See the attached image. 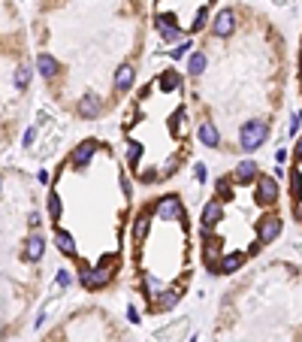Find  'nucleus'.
<instances>
[{
  "mask_svg": "<svg viewBox=\"0 0 302 342\" xmlns=\"http://www.w3.org/2000/svg\"><path fill=\"white\" fill-rule=\"evenodd\" d=\"M205 22H208V9L202 6V9H197V15H194V25H191V31H200Z\"/></svg>",
  "mask_w": 302,
  "mask_h": 342,
  "instance_id": "a878e982",
  "label": "nucleus"
},
{
  "mask_svg": "<svg viewBox=\"0 0 302 342\" xmlns=\"http://www.w3.org/2000/svg\"><path fill=\"white\" fill-rule=\"evenodd\" d=\"M245 261H248V251H233V254H227V258H221V275H230L236 273L239 267H245Z\"/></svg>",
  "mask_w": 302,
  "mask_h": 342,
  "instance_id": "ddd939ff",
  "label": "nucleus"
},
{
  "mask_svg": "<svg viewBox=\"0 0 302 342\" xmlns=\"http://www.w3.org/2000/svg\"><path fill=\"white\" fill-rule=\"evenodd\" d=\"M191 342H197V339H191Z\"/></svg>",
  "mask_w": 302,
  "mask_h": 342,
  "instance_id": "58836bf2",
  "label": "nucleus"
},
{
  "mask_svg": "<svg viewBox=\"0 0 302 342\" xmlns=\"http://www.w3.org/2000/svg\"><path fill=\"white\" fill-rule=\"evenodd\" d=\"M45 203H49V218H52V221H58V218H61V212H64V206H61V197L52 191Z\"/></svg>",
  "mask_w": 302,
  "mask_h": 342,
  "instance_id": "412c9836",
  "label": "nucleus"
},
{
  "mask_svg": "<svg viewBox=\"0 0 302 342\" xmlns=\"http://www.w3.org/2000/svg\"><path fill=\"white\" fill-rule=\"evenodd\" d=\"M97 139H85L82 145H76V152H73V158H69V164L73 167H88V161H91V155L97 152Z\"/></svg>",
  "mask_w": 302,
  "mask_h": 342,
  "instance_id": "1a4fd4ad",
  "label": "nucleus"
},
{
  "mask_svg": "<svg viewBox=\"0 0 302 342\" xmlns=\"http://www.w3.org/2000/svg\"><path fill=\"white\" fill-rule=\"evenodd\" d=\"M76 112H79L82 118H97V112H100V100H97L94 94H88V97H82V100H79Z\"/></svg>",
  "mask_w": 302,
  "mask_h": 342,
  "instance_id": "2eb2a0df",
  "label": "nucleus"
},
{
  "mask_svg": "<svg viewBox=\"0 0 302 342\" xmlns=\"http://www.w3.org/2000/svg\"><path fill=\"white\" fill-rule=\"evenodd\" d=\"M42 251H45V240H42L39 233H34V237H28V240H25V261L36 264V261L42 258Z\"/></svg>",
  "mask_w": 302,
  "mask_h": 342,
  "instance_id": "9d476101",
  "label": "nucleus"
},
{
  "mask_svg": "<svg viewBox=\"0 0 302 342\" xmlns=\"http://www.w3.org/2000/svg\"><path fill=\"white\" fill-rule=\"evenodd\" d=\"M218 197L221 200H233V179H218Z\"/></svg>",
  "mask_w": 302,
  "mask_h": 342,
  "instance_id": "b1692460",
  "label": "nucleus"
},
{
  "mask_svg": "<svg viewBox=\"0 0 302 342\" xmlns=\"http://www.w3.org/2000/svg\"><path fill=\"white\" fill-rule=\"evenodd\" d=\"M139 155H142V145L130 139V142H127V161H130V167H136V164H139Z\"/></svg>",
  "mask_w": 302,
  "mask_h": 342,
  "instance_id": "393cba45",
  "label": "nucleus"
},
{
  "mask_svg": "<svg viewBox=\"0 0 302 342\" xmlns=\"http://www.w3.org/2000/svg\"><path fill=\"white\" fill-rule=\"evenodd\" d=\"M0 336H3V327H0Z\"/></svg>",
  "mask_w": 302,
  "mask_h": 342,
  "instance_id": "4c0bfd02",
  "label": "nucleus"
},
{
  "mask_svg": "<svg viewBox=\"0 0 302 342\" xmlns=\"http://www.w3.org/2000/svg\"><path fill=\"white\" fill-rule=\"evenodd\" d=\"M121 194L130 197V179H127V176H121Z\"/></svg>",
  "mask_w": 302,
  "mask_h": 342,
  "instance_id": "7c9ffc66",
  "label": "nucleus"
},
{
  "mask_svg": "<svg viewBox=\"0 0 302 342\" xmlns=\"http://www.w3.org/2000/svg\"><path fill=\"white\" fill-rule=\"evenodd\" d=\"M34 139H36V127H28V131H25V145H31Z\"/></svg>",
  "mask_w": 302,
  "mask_h": 342,
  "instance_id": "2f4dec72",
  "label": "nucleus"
},
{
  "mask_svg": "<svg viewBox=\"0 0 302 342\" xmlns=\"http://www.w3.org/2000/svg\"><path fill=\"white\" fill-rule=\"evenodd\" d=\"M31 76H34V70L28 67V64H21V67L15 70V85H18V88H28V85H31Z\"/></svg>",
  "mask_w": 302,
  "mask_h": 342,
  "instance_id": "4be33fe9",
  "label": "nucleus"
},
{
  "mask_svg": "<svg viewBox=\"0 0 302 342\" xmlns=\"http://www.w3.org/2000/svg\"><path fill=\"white\" fill-rule=\"evenodd\" d=\"M278 197H281L278 179H275V176H260V179H257V203L260 206H275Z\"/></svg>",
  "mask_w": 302,
  "mask_h": 342,
  "instance_id": "423d86ee",
  "label": "nucleus"
},
{
  "mask_svg": "<svg viewBox=\"0 0 302 342\" xmlns=\"http://www.w3.org/2000/svg\"><path fill=\"white\" fill-rule=\"evenodd\" d=\"M130 85H133V67H130V64H121L118 73H115V88H118V91H127Z\"/></svg>",
  "mask_w": 302,
  "mask_h": 342,
  "instance_id": "dca6fc26",
  "label": "nucleus"
},
{
  "mask_svg": "<svg viewBox=\"0 0 302 342\" xmlns=\"http://www.w3.org/2000/svg\"><path fill=\"white\" fill-rule=\"evenodd\" d=\"M281 227H284L281 215H275V212L263 215V218L257 221V242H260V245H269V242H275L278 237H281Z\"/></svg>",
  "mask_w": 302,
  "mask_h": 342,
  "instance_id": "20e7f679",
  "label": "nucleus"
},
{
  "mask_svg": "<svg viewBox=\"0 0 302 342\" xmlns=\"http://www.w3.org/2000/svg\"><path fill=\"white\" fill-rule=\"evenodd\" d=\"M191 49H194V42H181L178 49H172V58H184V55H188Z\"/></svg>",
  "mask_w": 302,
  "mask_h": 342,
  "instance_id": "cd10ccee",
  "label": "nucleus"
},
{
  "mask_svg": "<svg viewBox=\"0 0 302 342\" xmlns=\"http://www.w3.org/2000/svg\"><path fill=\"white\" fill-rule=\"evenodd\" d=\"M178 297H181V291H178V288H167V291L160 294V300H157V312H167V309H172L175 303H178Z\"/></svg>",
  "mask_w": 302,
  "mask_h": 342,
  "instance_id": "a211bd4d",
  "label": "nucleus"
},
{
  "mask_svg": "<svg viewBox=\"0 0 302 342\" xmlns=\"http://www.w3.org/2000/svg\"><path fill=\"white\" fill-rule=\"evenodd\" d=\"M221 254H224V245L218 237H208V230L202 227V264L208 267V273L218 275L221 270Z\"/></svg>",
  "mask_w": 302,
  "mask_h": 342,
  "instance_id": "f03ea898",
  "label": "nucleus"
},
{
  "mask_svg": "<svg viewBox=\"0 0 302 342\" xmlns=\"http://www.w3.org/2000/svg\"><path fill=\"white\" fill-rule=\"evenodd\" d=\"M230 179H233L236 185H251V182L260 179V167H257L254 161H242V164H236V170Z\"/></svg>",
  "mask_w": 302,
  "mask_h": 342,
  "instance_id": "0eeeda50",
  "label": "nucleus"
},
{
  "mask_svg": "<svg viewBox=\"0 0 302 342\" xmlns=\"http://www.w3.org/2000/svg\"><path fill=\"white\" fill-rule=\"evenodd\" d=\"M188 70H191L194 76H200L202 70H205V55H202V52H194L191 61H188Z\"/></svg>",
  "mask_w": 302,
  "mask_h": 342,
  "instance_id": "5701e85b",
  "label": "nucleus"
},
{
  "mask_svg": "<svg viewBox=\"0 0 302 342\" xmlns=\"http://www.w3.org/2000/svg\"><path fill=\"white\" fill-rule=\"evenodd\" d=\"M148 342H164V339H157V336H154V339H148Z\"/></svg>",
  "mask_w": 302,
  "mask_h": 342,
  "instance_id": "c9c22d12",
  "label": "nucleus"
},
{
  "mask_svg": "<svg viewBox=\"0 0 302 342\" xmlns=\"http://www.w3.org/2000/svg\"><path fill=\"white\" fill-rule=\"evenodd\" d=\"M151 215H154V209H151V206L139 209V215H136V230H133V240L136 242L145 240V233H148V227H151Z\"/></svg>",
  "mask_w": 302,
  "mask_h": 342,
  "instance_id": "4468645a",
  "label": "nucleus"
},
{
  "mask_svg": "<svg viewBox=\"0 0 302 342\" xmlns=\"http://www.w3.org/2000/svg\"><path fill=\"white\" fill-rule=\"evenodd\" d=\"M151 209H154V215H157V218H164V221H184V206H181V200H178L175 194L160 197Z\"/></svg>",
  "mask_w": 302,
  "mask_h": 342,
  "instance_id": "39448f33",
  "label": "nucleus"
},
{
  "mask_svg": "<svg viewBox=\"0 0 302 342\" xmlns=\"http://www.w3.org/2000/svg\"><path fill=\"white\" fill-rule=\"evenodd\" d=\"M181 85V76L175 73V70H167V73H160V88L164 91H175Z\"/></svg>",
  "mask_w": 302,
  "mask_h": 342,
  "instance_id": "aec40b11",
  "label": "nucleus"
},
{
  "mask_svg": "<svg viewBox=\"0 0 302 342\" xmlns=\"http://www.w3.org/2000/svg\"><path fill=\"white\" fill-rule=\"evenodd\" d=\"M197 137H200V142L205 148H218V145H221V134H218V127H215L212 121H202L200 131H197Z\"/></svg>",
  "mask_w": 302,
  "mask_h": 342,
  "instance_id": "f8f14e48",
  "label": "nucleus"
},
{
  "mask_svg": "<svg viewBox=\"0 0 302 342\" xmlns=\"http://www.w3.org/2000/svg\"><path fill=\"white\" fill-rule=\"evenodd\" d=\"M299 124H302V112H293V118H290V127H287V134H290V137H296V134H299Z\"/></svg>",
  "mask_w": 302,
  "mask_h": 342,
  "instance_id": "bb28decb",
  "label": "nucleus"
},
{
  "mask_svg": "<svg viewBox=\"0 0 302 342\" xmlns=\"http://www.w3.org/2000/svg\"><path fill=\"white\" fill-rule=\"evenodd\" d=\"M127 321H130V324H139V312H136V306L127 309Z\"/></svg>",
  "mask_w": 302,
  "mask_h": 342,
  "instance_id": "473e14b6",
  "label": "nucleus"
},
{
  "mask_svg": "<svg viewBox=\"0 0 302 342\" xmlns=\"http://www.w3.org/2000/svg\"><path fill=\"white\" fill-rule=\"evenodd\" d=\"M36 67H39V73H42L45 79H52V76H58V61H55L52 55H45V52H42V55L36 58Z\"/></svg>",
  "mask_w": 302,
  "mask_h": 342,
  "instance_id": "f3484780",
  "label": "nucleus"
},
{
  "mask_svg": "<svg viewBox=\"0 0 302 342\" xmlns=\"http://www.w3.org/2000/svg\"><path fill=\"white\" fill-rule=\"evenodd\" d=\"M0 191H3V179H0Z\"/></svg>",
  "mask_w": 302,
  "mask_h": 342,
  "instance_id": "e433bc0d",
  "label": "nucleus"
},
{
  "mask_svg": "<svg viewBox=\"0 0 302 342\" xmlns=\"http://www.w3.org/2000/svg\"><path fill=\"white\" fill-rule=\"evenodd\" d=\"M28 224H31V227H39V215H36V212L28 215Z\"/></svg>",
  "mask_w": 302,
  "mask_h": 342,
  "instance_id": "f704fd0d",
  "label": "nucleus"
},
{
  "mask_svg": "<svg viewBox=\"0 0 302 342\" xmlns=\"http://www.w3.org/2000/svg\"><path fill=\"white\" fill-rule=\"evenodd\" d=\"M275 161L284 164V161H287V148H278V152H275Z\"/></svg>",
  "mask_w": 302,
  "mask_h": 342,
  "instance_id": "72a5a7b5",
  "label": "nucleus"
},
{
  "mask_svg": "<svg viewBox=\"0 0 302 342\" xmlns=\"http://www.w3.org/2000/svg\"><path fill=\"white\" fill-rule=\"evenodd\" d=\"M269 134H272V124L263 118H254V121H245L242 131H239V145L245 152H257L260 145H266Z\"/></svg>",
  "mask_w": 302,
  "mask_h": 342,
  "instance_id": "f257e3e1",
  "label": "nucleus"
},
{
  "mask_svg": "<svg viewBox=\"0 0 302 342\" xmlns=\"http://www.w3.org/2000/svg\"><path fill=\"white\" fill-rule=\"evenodd\" d=\"M69 282H73L69 273H67V270H61V273H58V285H61V288H69Z\"/></svg>",
  "mask_w": 302,
  "mask_h": 342,
  "instance_id": "c85d7f7f",
  "label": "nucleus"
},
{
  "mask_svg": "<svg viewBox=\"0 0 302 342\" xmlns=\"http://www.w3.org/2000/svg\"><path fill=\"white\" fill-rule=\"evenodd\" d=\"M221 218H224V206H221V200L205 203V209H202V227H205V230H212Z\"/></svg>",
  "mask_w": 302,
  "mask_h": 342,
  "instance_id": "9b49d317",
  "label": "nucleus"
},
{
  "mask_svg": "<svg viewBox=\"0 0 302 342\" xmlns=\"http://www.w3.org/2000/svg\"><path fill=\"white\" fill-rule=\"evenodd\" d=\"M194 176L197 182H205V164H194Z\"/></svg>",
  "mask_w": 302,
  "mask_h": 342,
  "instance_id": "c756f323",
  "label": "nucleus"
},
{
  "mask_svg": "<svg viewBox=\"0 0 302 342\" xmlns=\"http://www.w3.org/2000/svg\"><path fill=\"white\" fill-rule=\"evenodd\" d=\"M112 275H115V267H82V273H79V279H82V285H85V291H97V288H106L109 282H112Z\"/></svg>",
  "mask_w": 302,
  "mask_h": 342,
  "instance_id": "7ed1b4c3",
  "label": "nucleus"
},
{
  "mask_svg": "<svg viewBox=\"0 0 302 342\" xmlns=\"http://www.w3.org/2000/svg\"><path fill=\"white\" fill-rule=\"evenodd\" d=\"M212 31L215 36H230L236 31V12L233 9H221L218 15H215V22H212Z\"/></svg>",
  "mask_w": 302,
  "mask_h": 342,
  "instance_id": "6e6552de",
  "label": "nucleus"
},
{
  "mask_svg": "<svg viewBox=\"0 0 302 342\" xmlns=\"http://www.w3.org/2000/svg\"><path fill=\"white\" fill-rule=\"evenodd\" d=\"M55 242H58V248H61L64 254H76V240H73V233H67V230H55Z\"/></svg>",
  "mask_w": 302,
  "mask_h": 342,
  "instance_id": "6ab92c4d",
  "label": "nucleus"
}]
</instances>
